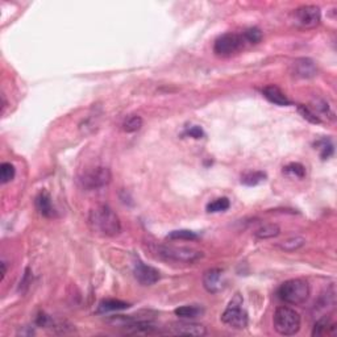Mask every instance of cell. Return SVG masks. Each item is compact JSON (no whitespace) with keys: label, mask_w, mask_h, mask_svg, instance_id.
<instances>
[{"label":"cell","mask_w":337,"mask_h":337,"mask_svg":"<svg viewBox=\"0 0 337 337\" xmlns=\"http://www.w3.org/2000/svg\"><path fill=\"white\" fill-rule=\"evenodd\" d=\"M112 180V173L108 167L96 166L86 170L79 176V183L85 190H97L110 185Z\"/></svg>","instance_id":"6"},{"label":"cell","mask_w":337,"mask_h":337,"mask_svg":"<svg viewBox=\"0 0 337 337\" xmlns=\"http://www.w3.org/2000/svg\"><path fill=\"white\" fill-rule=\"evenodd\" d=\"M167 240H186V241H191L196 240L197 234L192 231H188V229H180V231H173L166 236Z\"/></svg>","instance_id":"23"},{"label":"cell","mask_w":337,"mask_h":337,"mask_svg":"<svg viewBox=\"0 0 337 337\" xmlns=\"http://www.w3.org/2000/svg\"><path fill=\"white\" fill-rule=\"evenodd\" d=\"M167 332L170 334H180V336H195L203 337L207 334V329L204 325L199 323H192L188 320L183 322H176L167 328Z\"/></svg>","instance_id":"9"},{"label":"cell","mask_w":337,"mask_h":337,"mask_svg":"<svg viewBox=\"0 0 337 337\" xmlns=\"http://www.w3.org/2000/svg\"><path fill=\"white\" fill-rule=\"evenodd\" d=\"M262 94H264V96L266 97L270 103L276 104V106L286 107L291 104V102L289 101V97L286 96L285 92H283L280 87H276V86L274 85L266 86V87L262 90Z\"/></svg>","instance_id":"13"},{"label":"cell","mask_w":337,"mask_h":337,"mask_svg":"<svg viewBox=\"0 0 337 337\" xmlns=\"http://www.w3.org/2000/svg\"><path fill=\"white\" fill-rule=\"evenodd\" d=\"M290 73L298 79H311L318 74V66L311 58H296L290 66Z\"/></svg>","instance_id":"10"},{"label":"cell","mask_w":337,"mask_h":337,"mask_svg":"<svg viewBox=\"0 0 337 337\" xmlns=\"http://www.w3.org/2000/svg\"><path fill=\"white\" fill-rule=\"evenodd\" d=\"M129 304L125 303L123 301H118V299H106V301H102L97 307V312L104 313V312H111V311H122L128 308Z\"/></svg>","instance_id":"17"},{"label":"cell","mask_w":337,"mask_h":337,"mask_svg":"<svg viewBox=\"0 0 337 337\" xmlns=\"http://www.w3.org/2000/svg\"><path fill=\"white\" fill-rule=\"evenodd\" d=\"M187 133L190 134L191 137H194V138H202V137H203V134H204L203 131H202V128L196 127V125H195V127L190 128V129L187 131Z\"/></svg>","instance_id":"30"},{"label":"cell","mask_w":337,"mask_h":337,"mask_svg":"<svg viewBox=\"0 0 337 337\" xmlns=\"http://www.w3.org/2000/svg\"><path fill=\"white\" fill-rule=\"evenodd\" d=\"M243 37L246 44H259L262 39V32L255 27L248 28L243 33Z\"/></svg>","instance_id":"26"},{"label":"cell","mask_w":337,"mask_h":337,"mask_svg":"<svg viewBox=\"0 0 337 337\" xmlns=\"http://www.w3.org/2000/svg\"><path fill=\"white\" fill-rule=\"evenodd\" d=\"M332 153H333V145L331 144V141H328V140L323 141L322 153H320V155H322L323 160H327V158L331 157Z\"/></svg>","instance_id":"29"},{"label":"cell","mask_w":337,"mask_h":337,"mask_svg":"<svg viewBox=\"0 0 337 337\" xmlns=\"http://www.w3.org/2000/svg\"><path fill=\"white\" fill-rule=\"evenodd\" d=\"M304 245H306V240H304L303 237L294 236L278 244V248L283 250V252H295V250L303 248Z\"/></svg>","instance_id":"19"},{"label":"cell","mask_w":337,"mask_h":337,"mask_svg":"<svg viewBox=\"0 0 337 337\" xmlns=\"http://www.w3.org/2000/svg\"><path fill=\"white\" fill-rule=\"evenodd\" d=\"M281 233V228L278 224L269 223L264 224L254 232V237L259 240H267V239H274Z\"/></svg>","instance_id":"16"},{"label":"cell","mask_w":337,"mask_h":337,"mask_svg":"<svg viewBox=\"0 0 337 337\" xmlns=\"http://www.w3.org/2000/svg\"><path fill=\"white\" fill-rule=\"evenodd\" d=\"M141 127H143V118L138 115L128 116L123 122V131L127 133H134V132L140 131Z\"/></svg>","instance_id":"20"},{"label":"cell","mask_w":337,"mask_h":337,"mask_svg":"<svg viewBox=\"0 0 337 337\" xmlns=\"http://www.w3.org/2000/svg\"><path fill=\"white\" fill-rule=\"evenodd\" d=\"M88 224L92 231L106 237H115L122 232V222L118 216L106 204L91 208L88 213Z\"/></svg>","instance_id":"1"},{"label":"cell","mask_w":337,"mask_h":337,"mask_svg":"<svg viewBox=\"0 0 337 337\" xmlns=\"http://www.w3.org/2000/svg\"><path fill=\"white\" fill-rule=\"evenodd\" d=\"M322 12L316 6H302L292 12V22L302 29H312L320 24Z\"/></svg>","instance_id":"8"},{"label":"cell","mask_w":337,"mask_h":337,"mask_svg":"<svg viewBox=\"0 0 337 337\" xmlns=\"http://www.w3.org/2000/svg\"><path fill=\"white\" fill-rule=\"evenodd\" d=\"M315 110L318 111V113H323V115H327V116H329V117L331 118H333V112H332L331 111V107L328 106V103H327V102H324V101H316L315 102ZM318 113H316V115H318Z\"/></svg>","instance_id":"28"},{"label":"cell","mask_w":337,"mask_h":337,"mask_svg":"<svg viewBox=\"0 0 337 337\" xmlns=\"http://www.w3.org/2000/svg\"><path fill=\"white\" fill-rule=\"evenodd\" d=\"M15 174L16 170L13 165H11L9 162H4V164H2V166H0V181H2L3 185L11 182V181L15 178Z\"/></svg>","instance_id":"24"},{"label":"cell","mask_w":337,"mask_h":337,"mask_svg":"<svg viewBox=\"0 0 337 337\" xmlns=\"http://www.w3.org/2000/svg\"><path fill=\"white\" fill-rule=\"evenodd\" d=\"M153 253L160 260L175 264L192 265L201 261L204 257V253L194 248L187 246H173V245H155Z\"/></svg>","instance_id":"2"},{"label":"cell","mask_w":337,"mask_h":337,"mask_svg":"<svg viewBox=\"0 0 337 337\" xmlns=\"http://www.w3.org/2000/svg\"><path fill=\"white\" fill-rule=\"evenodd\" d=\"M336 333V324L329 319V316H323L315 323L312 329V336H329Z\"/></svg>","instance_id":"15"},{"label":"cell","mask_w":337,"mask_h":337,"mask_svg":"<svg viewBox=\"0 0 337 337\" xmlns=\"http://www.w3.org/2000/svg\"><path fill=\"white\" fill-rule=\"evenodd\" d=\"M311 295L310 283L303 278L286 281L278 289V298L291 306H301L308 301Z\"/></svg>","instance_id":"3"},{"label":"cell","mask_w":337,"mask_h":337,"mask_svg":"<svg viewBox=\"0 0 337 337\" xmlns=\"http://www.w3.org/2000/svg\"><path fill=\"white\" fill-rule=\"evenodd\" d=\"M298 111L301 112V115L303 116L306 120H308L310 123H313V124H320L322 123V120H320V117L318 115H316L313 111H311L308 107L306 106H299L298 107Z\"/></svg>","instance_id":"27"},{"label":"cell","mask_w":337,"mask_h":337,"mask_svg":"<svg viewBox=\"0 0 337 337\" xmlns=\"http://www.w3.org/2000/svg\"><path fill=\"white\" fill-rule=\"evenodd\" d=\"M174 313H175L178 318H181V319L190 320L194 319V318H197V316H201L202 313H203V308L197 306H182L175 308Z\"/></svg>","instance_id":"18"},{"label":"cell","mask_w":337,"mask_h":337,"mask_svg":"<svg viewBox=\"0 0 337 337\" xmlns=\"http://www.w3.org/2000/svg\"><path fill=\"white\" fill-rule=\"evenodd\" d=\"M301 315L291 307H278L274 312V329L282 336H292L301 329Z\"/></svg>","instance_id":"4"},{"label":"cell","mask_w":337,"mask_h":337,"mask_svg":"<svg viewBox=\"0 0 337 337\" xmlns=\"http://www.w3.org/2000/svg\"><path fill=\"white\" fill-rule=\"evenodd\" d=\"M36 208L45 217H53L55 213L54 207L52 204V197L46 191H41L36 196Z\"/></svg>","instance_id":"14"},{"label":"cell","mask_w":337,"mask_h":337,"mask_svg":"<svg viewBox=\"0 0 337 337\" xmlns=\"http://www.w3.org/2000/svg\"><path fill=\"white\" fill-rule=\"evenodd\" d=\"M28 283H29V269L25 270L24 278H23V281L20 282V289H22V287H28V286H29Z\"/></svg>","instance_id":"31"},{"label":"cell","mask_w":337,"mask_h":337,"mask_svg":"<svg viewBox=\"0 0 337 337\" xmlns=\"http://www.w3.org/2000/svg\"><path fill=\"white\" fill-rule=\"evenodd\" d=\"M7 274V266H6V262H2V281L4 280V276H6Z\"/></svg>","instance_id":"32"},{"label":"cell","mask_w":337,"mask_h":337,"mask_svg":"<svg viewBox=\"0 0 337 337\" xmlns=\"http://www.w3.org/2000/svg\"><path fill=\"white\" fill-rule=\"evenodd\" d=\"M266 180V174L262 171H249L241 176V183L246 186H257Z\"/></svg>","instance_id":"22"},{"label":"cell","mask_w":337,"mask_h":337,"mask_svg":"<svg viewBox=\"0 0 337 337\" xmlns=\"http://www.w3.org/2000/svg\"><path fill=\"white\" fill-rule=\"evenodd\" d=\"M222 322L234 329H244L248 325V313L243 310V298L240 294L234 295L222 315Z\"/></svg>","instance_id":"5"},{"label":"cell","mask_w":337,"mask_h":337,"mask_svg":"<svg viewBox=\"0 0 337 337\" xmlns=\"http://www.w3.org/2000/svg\"><path fill=\"white\" fill-rule=\"evenodd\" d=\"M283 173L289 176H295V178H303L306 175V169L302 164L298 162H292L289 164L287 166L283 167Z\"/></svg>","instance_id":"25"},{"label":"cell","mask_w":337,"mask_h":337,"mask_svg":"<svg viewBox=\"0 0 337 337\" xmlns=\"http://www.w3.org/2000/svg\"><path fill=\"white\" fill-rule=\"evenodd\" d=\"M231 207V202L228 197H219V199H215L211 203L207 204V212L216 213V212H224L228 208Z\"/></svg>","instance_id":"21"},{"label":"cell","mask_w":337,"mask_h":337,"mask_svg":"<svg viewBox=\"0 0 337 337\" xmlns=\"http://www.w3.org/2000/svg\"><path fill=\"white\" fill-rule=\"evenodd\" d=\"M203 286L204 289L210 294H217L224 287L223 281V271L220 269H210L203 274Z\"/></svg>","instance_id":"12"},{"label":"cell","mask_w":337,"mask_h":337,"mask_svg":"<svg viewBox=\"0 0 337 337\" xmlns=\"http://www.w3.org/2000/svg\"><path fill=\"white\" fill-rule=\"evenodd\" d=\"M133 273L137 282L143 286L154 285V283H157L158 281H160V278H161V274H160V271H158L155 267L145 265L140 261L134 265Z\"/></svg>","instance_id":"11"},{"label":"cell","mask_w":337,"mask_h":337,"mask_svg":"<svg viewBox=\"0 0 337 337\" xmlns=\"http://www.w3.org/2000/svg\"><path fill=\"white\" fill-rule=\"evenodd\" d=\"M245 45L246 43L243 34L225 33L222 34L215 41L213 52L219 57H231V55H234L239 52H241L245 48Z\"/></svg>","instance_id":"7"}]
</instances>
